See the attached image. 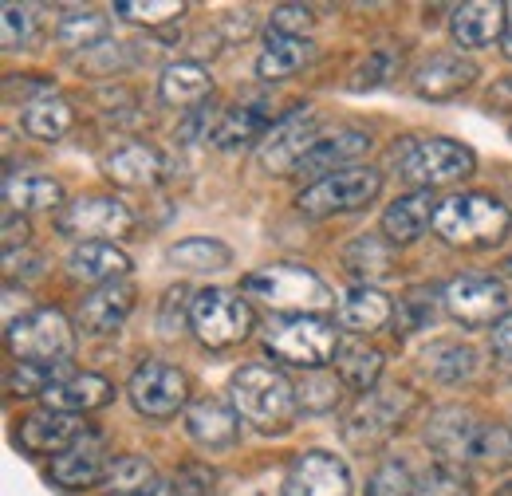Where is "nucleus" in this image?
<instances>
[{
  "label": "nucleus",
  "mask_w": 512,
  "mask_h": 496,
  "mask_svg": "<svg viewBox=\"0 0 512 496\" xmlns=\"http://www.w3.org/2000/svg\"><path fill=\"white\" fill-rule=\"evenodd\" d=\"M229 394H233V410L241 414V422H249L264 434L288 430L300 410V398H296V386L288 382V374L272 371L264 363L241 367L233 374Z\"/></svg>",
  "instance_id": "nucleus-1"
},
{
  "label": "nucleus",
  "mask_w": 512,
  "mask_h": 496,
  "mask_svg": "<svg viewBox=\"0 0 512 496\" xmlns=\"http://www.w3.org/2000/svg\"><path fill=\"white\" fill-rule=\"evenodd\" d=\"M512 225L509 205L493 193H457L438 205L434 233L453 248H489L497 245Z\"/></svg>",
  "instance_id": "nucleus-2"
},
{
  "label": "nucleus",
  "mask_w": 512,
  "mask_h": 496,
  "mask_svg": "<svg viewBox=\"0 0 512 496\" xmlns=\"http://www.w3.org/2000/svg\"><path fill=\"white\" fill-rule=\"evenodd\" d=\"M241 292L264 300L272 311H288V315H316V311L331 308L335 296L323 284L320 276L304 264H268L256 268L241 280Z\"/></svg>",
  "instance_id": "nucleus-3"
},
{
  "label": "nucleus",
  "mask_w": 512,
  "mask_h": 496,
  "mask_svg": "<svg viewBox=\"0 0 512 496\" xmlns=\"http://www.w3.org/2000/svg\"><path fill=\"white\" fill-rule=\"evenodd\" d=\"M264 351L280 363L320 371L323 363H331L339 355V331L331 319H320V315H288V319L268 323Z\"/></svg>",
  "instance_id": "nucleus-4"
},
{
  "label": "nucleus",
  "mask_w": 512,
  "mask_h": 496,
  "mask_svg": "<svg viewBox=\"0 0 512 496\" xmlns=\"http://www.w3.org/2000/svg\"><path fill=\"white\" fill-rule=\"evenodd\" d=\"M394 162H398V174L410 182L414 189H434L453 186V182H465L473 170H477V158L465 142H453V138H426V142H410L394 150Z\"/></svg>",
  "instance_id": "nucleus-5"
},
{
  "label": "nucleus",
  "mask_w": 512,
  "mask_h": 496,
  "mask_svg": "<svg viewBox=\"0 0 512 496\" xmlns=\"http://www.w3.org/2000/svg\"><path fill=\"white\" fill-rule=\"evenodd\" d=\"M8 351L16 363H67L71 359V323L64 311L56 308H36L24 311L16 323L4 327Z\"/></svg>",
  "instance_id": "nucleus-6"
},
{
  "label": "nucleus",
  "mask_w": 512,
  "mask_h": 496,
  "mask_svg": "<svg viewBox=\"0 0 512 496\" xmlns=\"http://www.w3.org/2000/svg\"><path fill=\"white\" fill-rule=\"evenodd\" d=\"M190 323L205 347L221 351V347L245 343V339L253 335V308H249V300H241V292H229V288H201V292L193 296Z\"/></svg>",
  "instance_id": "nucleus-7"
},
{
  "label": "nucleus",
  "mask_w": 512,
  "mask_h": 496,
  "mask_svg": "<svg viewBox=\"0 0 512 496\" xmlns=\"http://www.w3.org/2000/svg\"><path fill=\"white\" fill-rule=\"evenodd\" d=\"M383 193V174L371 166H351L339 170L331 178H323L316 186H308L300 193V213L304 217H335V213H359L367 209L375 197Z\"/></svg>",
  "instance_id": "nucleus-8"
},
{
  "label": "nucleus",
  "mask_w": 512,
  "mask_h": 496,
  "mask_svg": "<svg viewBox=\"0 0 512 496\" xmlns=\"http://www.w3.org/2000/svg\"><path fill=\"white\" fill-rule=\"evenodd\" d=\"M410 406H414V398L406 390H367L343 422V441L359 453L379 449L394 430H402Z\"/></svg>",
  "instance_id": "nucleus-9"
},
{
  "label": "nucleus",
  "mask_w": 512,
  "mask_h": 496,
  "mask_svg": "<svg viewBox=\"0 0 512 496\" xmlns=\"http://www.w3.org/2000/svg\"><path fill=\"white\" fill-rule=\"evenodd\" d=\"M442 304L461 327H489V323L497 327L509 315V288L493 276L465 272V276H453L446 284Z\"/></svg>",
  "instance_id": "nucleus-10"
},
{
  "label": "nucleus",
  "mask_w": 512,
  "mask_h": 496,
  "mask_svg": "<svg viewBox=\"0 0 512 496\" xmlns=\"http://www.w3.org/2000/svg\"><path fill=\"white\" fill-rule=\"evenodd\" d=\"M127 394L142 418H174L190 406V378L162 359H146L130 374Z\"/></svg>",
  "instance_id": "nucleus-11"
},
{
  "label": "nucleus",
  "mask_w": 512,
  "mask_h": 496,
  "mask_svg": "<svg viewBox=\"0 0 512 496\" xmlns=\"http://www.w3.org/2000/svg\"><path fill=\"white\" fill-rule=\"evenodd\" d=\"M56 229L64 237H75L79 245L87 241H107V237H127L134 229V217L119 197H103V193H91V197H79L60 209L56 217Z\"/></svg>",
  "instance_id": "nucleus-12"
},
{
  "label": "nucleus",
  "mask_w": 512,
  "mask_h": 496,
  "mask_svg": "<svg viewBox=\"0 0 512 496\" xmlns=\"http://www.w3.org/2000/svg\"><path fill=\"white\" fill-rule=\"evenodd\" d=\"M320 115L312 107H296L292 115H284L280 123L272 126V134L260 146V166L276 178H284L288 170H296L304 162V154L320 142Z\"/></svg>",
  "instance_id": "nucleus-13"
},
{
  "label": "nucleus",
  "mask_w": 512,
  "mask_h": 496,
  "mask_svg": "<svg viewBox=\"0 0 512 496\" xmlns=\"http://www.w3.org/2000/svg\"><path fill=\"white\" fill-rule=\"evenodd\" d=\"M485 426L473 410H461V406H446L430 418L426 426V445L442 457V465H473L477 461V445L485 437Z\"/></svg>",
  "instance_id": "nucleus-14"
},
{
  "label": "nucleus",
  "mask_w": 512,
  "mask_h": 496,
  "mask_svg": "<svg viewBox=\"0 0 512 496\" xmlns=\"http://www.w3.org/2000/svg\"><path fill=\"white\" fill-rule=\"evenodd\" d=\"M284 496H351V473L335 453L308 449L292 461Z\"/></svg>",
  "instance_id": "nucleus-15"
},
{
  "label": "nucleus",
  "mask_w": 512,
  "mask_h": 496,
  "mask_svg": "<svg viewBox=\"0 0 512 496\" xmlns=\"http://www.w3.org/2000/svg\"><path fill=\"white\" fill-rule=\"evenodd\" d=\"M111 461L115 457H107V441L103 437L83 434L71 449H64L52 461V481L64 485V489H91V485L107 481Z\"/></svg>",
  "instance_id": "nucleus-16"
},
{
  "label": "nucleus",
  "mask_w": 512,
  "mask_h": 496,
  "mask_svg": "<svg viewBox=\"0 0 512 496\" xmlns=\"http://www.w3.org/2000/svg\"><path fill=\"white\" fill-rule=\"evenodd\" d=\"M103 174L123 189H150L166 182V158L146 142H123L103 154Z\"/></svg>",
  "instance_id": "nucleus-17"
},
{
  "label": "nucleus",
  "mask_w": 512,
  "mask_h": 496,
  "mask_svg": "<svg viewBox=\"0 0 512 496\" xmlns=\"http://www.w3.org/2000/svg\"><path fill=\"white\" fill-rule=\"evenodd\" d=\"M363 154H371V134L367 130H335L331 138H320L308 154H304V162L296 166V174H304V178H331V174H339V170H351Z\"/></svg>",
  "instance_id": "nucleus-18"
},
{
  "label": "nucleus",
  "mask_w": 512,
  "mask_h": 496,
  "mask_svg": "<svg viewBox=\"0 0 512 496\" xmlns=\"http://www.w3.org/2000/svg\"><path fill=\"white\" fill-rule=\"evenodd\" d=\"M182 426L201 449H229L241 434V414L229 410L221 398H193L182 414Z\"/></svg>",
  "instance_id": "nucleus-19"
},
{
  "label": "nucleus",
  "mask_w": 512,
  "mask_h": 496,
  "mask_svg": "<svg viewBox=\"0 0 512 496\" xmlns=\"http://www.w3.org/2000/svg\"><path fill=\"white\" fill-rule=\"evenodd\" d=\"M134 284L130 280H115V284H103V288H95L91 296H83V304H79V327L87 331V335H115L123 323H127V315L134 311Z\"/></svg>",
  "instance_id": "nucleus-20"
},
{
  "label": "nucleus",
  "mask_w": 512,
  "mask_h": 496,
  "mask_svg": "<svg viewBox=\"0 0 512 496\" xmlns=\"http://www.w3.org/2000/svg\"><path fill=\"white\" fill-rule=\"evenodd\" d=\"M509 4L501 0H473V4H461L453 8L449 16V32L461 48H489L493 40L501 44L505 36V24H509Z\"/></svg>",
  "instance_id": "nucleus-21"
},
{
  "label": "nucleus",
  "mask_w": 512,
  "mask_h": 496,
  "mask_svg": "<svg viewBox=\"0 0 512 496\" xmlns=\"http://www.w3.org/2000/svg\"><path fill=\"white\" fill-rule=\"evenodd\" d=\"M130 272V256L123 248H115L111 241H87V245H75L67 252V276L79 280V284H115V280H127Z\"/></svg>",
  "instance_id": "nucleus-22"
},
{
  "label": "nucleus",
  "mask_w": 512,
  "mask_h": 496,
  "mask_svg": "<svg viewBox=\"0 0 512 496\" xmlns=\"http://www.w3.org/2000/svg\"><path fill=\"white\" fill-rule=\"evenodd\" d=\"M87 434L83 430V422H79V414H60V410H40V414H28L24 422H20V445L28 449V453H64L71 449L79 437Z\"/></svg>",
  "instance_id": "nucleus-23"
},
{
  "label": "nucleus",
  "mask_w": 512,
  "mask_h": 496,
  "mask_svg": "<svg viewBox=\"0 0 512 496\" xmlns=\"http://www.w3.org/2000/svg\"><path fill=\"white\" fill-rule=\"evenodd\" d=\"M438 205H442V201H434L430 189H414V193L390 201V209L383 213L386 241H390V245H410V241H418V237L434 225Z\"/></svg>",
  "instance_id": "nucleus-24"
},
{
  "label": "nucleus",
  "mask_w": 512,
  "mask_h": 496,
  "mask_svg": "<svg viewBox=\"0 0 512 496\" xmlns=\"http://www.w3.org/2000/svg\"><path fill=\"white\" fill-rule=\"evenodd\" d=\"M477 79V63L465 60V56H434L414 71V95L430 99V103H442L461 95L465 87H473Z\"/></svg>",
  "instance_id": "nucleus-25"
},
{
  "label": "nucleus",
  "mask_w": 512,
  "mask_h": 496,
  "mask_svg": "<svg viewBox=\"0 0 512 496\" xmlns=\"http://www.w3.org/2000/svg\"><path fill=\"white\" fill-rule=\"evenodd\" d=\"M115 398V386L99 374H67L64 382H56L44 394V410H60V414H87L99 410Z\"/></svg>",
  "instance_id": "nucleus-26"
},
{
  "label": "nucleus",
  "mask_w": 512,
  "mask_h": 496,
  "mask_svg": "<svg viewBox=\"0 0 512 496\" xmlns=\"http://www.w3.org/2000/svg\"><path fill=\"white\" fill-rule=\"evenodd\" d=\"M335 319H339V327H347V331H355V335H371V331H379V327H386V323L394 319V304H390V296H383L379 288L355 284V288L339 300Z\"/></svg>",
  "instance_id": "nucleus-27"
},
{
  "label": "nucleus",
  "mask_w": 512,
  "mask_h": 496,
  "mask_svg": "<svg viewBox=\"0 0 512 496\" xmlns=\"http://www.w3.org/2000/svg\"><path fill=\"white\" fill-rule=\"evenodd\" d=\"M272 119L264 115V107H229L217 115V126H213V146L217 150H241V146H256L272 134Z\"/></svg>",
  "instance_id": "nucleus-28"
},
{
  "label": "nucleus",
  "mask_w": 512,
  "mask_h": 496,
  "mask_svg": "<svg viewBox=\"0 0 512 496\" xmlns=\"http://www.w3.org/2000/svg\"><path fill=\"white\" fill-rule=\"evenodd\" d=\"M158 95L162 103L170 107H201L209 95H213V79L201 63L178 60L170 67H162V79H158Z\"/></svg>",
  "instance_id": "nucleus-29"
},
{
  "label": "nucleus",
  "mask_w": 512,
  "mask_h": 496,
  "mask_svg": "<svg viewBox=\"0 0 512 496\" xmlns=\"http://www.w3.org/2000/svg\"><path fill=\"white\" fill-rule=\"evenodd\" d=\"M64 201V186L48 174H8L4 178V205L8 213H44Z\"/></svg>",
  "instance_id": "nucleus-30"
},
{
  "label": "nucleus",
  "mask_w": 512,
  "mask_h": 496,
  "mask_svg": "<svg viewBox=\"0 0 512 496\" xmlns=\"http://www.w3.org/2000/svg\"><path fill=\"white\" fill-rule=\"evenodd\" d=\"M343 268L359 280V284H375V280H386L394 272V245L386 237H375V233H363L355 237L351 245L343 248Z\"/></svg>",
  "instance_id": "nucleus-31"
},
{
  "label": "nucleus",
  "mask_w": 512,
  "mask_h": 496,
  "mask_svg": "<svg viewBox=\"0 0 512 496\" xmlns=\"http://www.w3.org/2000/svg\"><path fill=\"white\" fill-rule=\"evenodd\" d=\"M316 60V44L312 40H296V36H276V32H268V44H264V52H260V60H256V75L260 79H288V75H296L300 67H308V63Z\"/></svg>",
  "instance_id": "nucleus-32"
},
{
  "label": "nucleus",
  "mask_w": 512,
  "mask_h": 496,
  "mask_svg": "<svg viewBox=\"0 0 512 496\" xmlns=\"http://www.w3.org/2000/svg\"><path fill=\"white\" fill-rule=\"evenodd\" d=\"M71 123H75V111H71V103L60 99L56 91H52V95H36V99L24 107V115H20L24 134L44 138V142L64 138L67 130H71Z\"/></svg>",
  "instance_id": "nucleus-33"
},
{
  "label": "nucleus",
  "mask_w": 512,
  "mask_h": 496,
  "mask_svg": "<svg viewBox=\"0 0 512 496\" xmlns=\"http://www.w3.org/2000/svg\"><path fill=\"white\" fill-rule=\"evenodd\" d=\"M422 367L430 378L438 382H461L477 371V355L469 343H457V339H442V343H430L422 351Z\"/></svg>",
  "instance_id": "nucleus-34"
},
{
  "label": "nucleus",
  "mask_w": 512,
  "mask_h": 496,
  "mask_svg": "<svg viewBox=\"0 0 512 496\" xmlns=\"http://www.w3.org/2000/svg\"><path fill=\"white\" fill-rule=\"evenodd\" d=\"M170 264H178L182 272H225L233 264V248L213 237H190L170 248Z\"/></svg>",
  "instance_id": "nucleus-35"
},
{
  "label": "nucleus",
  "mask_w": 512,
  "mask_h": 496,
  "mask_svg": "<svg viewBox=\"0 0 512 496\" xmlns=\"http://www.w3.org/2000/svg\"><path fill=\"white\" fill-rule=\"evenodd\" d=\"M56 40L64 44L67 52H95L103 44H111V20L99 12H71L60 20Z\"/></svg>",
  "instance_id": "nucleus-36"
},
{
  "label": "nucleus",
  "mask_w": 512,
  "mask_h": 496,
  "mask_svg": "<svg viewBox=\"0 0 512 496\" xmlns=\"http://www.w3.org/2000/svg\"><path fill=\"white\" fill-rule=\"evenodd\" d=\"M339 378L351 390H363V394L375 390V382L383 378V355L375 347H363V343L339 347Z\"/></svg>",
  "instance_id": "nucleus-37"
},
{
  "label": "nucleus",
  "mask_w": 512,
  "mask_h": 496,
  "mask_svg": "<svg viewBox=\"0 0 512 496\" xmlns=\"http://www.w3.org/2000/svg\"><path fill=\"white\" fill-rule=\"evenodd\" d=\"M64 378L67 363H16L8 371V394H16V398H44Z\"/></svg>",
  "instance_id": "nucleus-38"
},
{
  "label": "nucleus",
  "mask_w": 512,
  "mask_h": 496,
  "mask_svg": "<svg viewBox=\"0 0 512 496\" xmlns=\"http://www.w3.org/2000/svg\"><path fill=\"white\" fill-rule=\"evenodd\" d=\"M296 398H300V410H308V414H327V410H335L339 398H343V378L323 374V371H308L296 382Z\"/></svg>",
  "instance_id": "nucleus-39"
},
{
  "label": "nucleus",
  "mask_w": 512,
  "mask_h": 496,
  "mask_svg": "<svg viewBox=\"0 0 512 496\" xmlns=\"http://www.w3.org/2000/svg\"><path fill=\"white\" fill-rule=\"evenodd\" d=\"M115 12L130 20V24H146V28H158V24H170L186 12L182 0H119Z\"/></svg>",
  "instance_id": "nucleus-40"
},
{
  "label": "nucleus",
  "mask_w": 512,
  "mask_h": 496,
  "mask_svg": "<svg viewBox=\"0 0 512 496\" xmlns=\"http://www.w3.org/2000/svg\"><path fill=\"white\" fill-rule=\"evenodd\" d=\"M158 473H154V465L146 461V457H134V453H127V457H115L111 461V473H107V493H127V489H142L146 481H154Z\"/></svg>",
  "instance_id": "nucleus-41"
},
{
  "label": "nucleus",
  "mask_w": 512,
  "mask_h": 496,
  "mask_svg": "<svg viewBox=\"0 0 512 496\" xmlns=\"http://www.w3.org/2000/svg\"><path fill=\"white\" fill-rule=\"evenodd\" d=\"M394 67H402V56H394L390 48H379V52H371L367 60L351 71L347 87H351V91H371V87H383L386 79L394 75Z\"/></svg>",
  "instance_id": "nucleus-42"
},
{
  "label": "nucleus",
  "mask_w": 512,
  "mask_h": 496,
  "mask_svg": "<svg viewBox=\"0 0 512 496\" xmlns=\"http://www.w3.org/2000/svg\"><path fill=\"white\" fill-rule=\"evenodd\" d=\"M367 496H418V481L402 461H383L367 485Z\"/></svg>",
  "instance_id": "nucleus-43"
},
{
  "label": "nucleus",
  "mask_w": 512,
  "mask_h": 496,
  "mask_svg": "<svg viewBox=\"0 0 512 496\" xmlns=\"http://www.w3.org/2000/svg\"><path fill=\"white\" fill-rule=\"evenodd\" d=\"M312 24H316L312 8H304V4H280V8L272 12V20H268V32H276V36H296V40H308Z\"/></svg>",
  "instance_id": "nucleus-44"
},
{
  "label": "nucleus",
  "mask_w": 512,
  "mask_h": 496,
  "mask_svg": "<svg viewBox=\"0 0 512 496\" xmlns=\"http://www.w3.org/2000/svg\"><path fill=\"white\" fill-rule=\"evenodd\" d=\"M32 28H36V16H32V8H24V4H4V52H20V48H28V40H32Z\"/></svg>",
  "instance_id": "nucleus-45"
},
{
  "label": "nucleus",
  "mask_w": 512,
  "mask_h": 496,
  "mask_svg": "<svg viewBox=\"0 0 512 496\" xmlns=\"http://www.w3.org/2000/svg\"><path fill=\"white\" fill-rule=\"evenodd\" d=\"M418 496H473V489H469V481L453 465H434L418 481Z\"/></svg>",
  "instance_id": "nucleus-46"
},
{
  "label": "nucleus",
  "mask_w": 512,
  "mask_h": 496,
  "mask_svg": "<svg viewBox=\"0 0 512 496\" xmlns=\"http://www.w3.org/2000/svg\"><path fill=\"white\" fill-rule=\"evenodd\" d=\"M193 311V300L186 288H170L166 292V300H162V315H158V331L162 335H174L178 327H182V315Z\"/></svg>",
  "instance_id": "nucleus-47"
},
{
  "label": "nucleus",
  "mask_w": 512,
  "mask_h": 496,
  "mask_svg": "<svg viewBox=\"0 0 512 496\" xmlns=\"http://www.w3.org/2000/svg\"><path fill=\"white\" fill-rule=\"evenodd\" d=\"M28 221L20 213H4V252H16V245H28Z\"/></svg>",
  "instance_id": "nucleus-48"
},
{
  "label": "nucleus",
  "mask_w": 512,
  "mask_h": 496,
  "mask_svg": "<svg viewBox=\"0 0 512 496\" xmlns=\"http://www.w3.org/2000/svg\"><path fill=\"white\" fill-rule=\"evenodd\" d=\"M174 481H178L182 496H205L209 485H213V473H205V469H186V473H178Z\"/></svg>",
  "instance_id": "nucleus-49"
},
{
  "label": "nucleus",
  "mask_w": 512,
  "mask_h": 496,
  "mask_svg": "<svg viewBox=\"0 0 512 496\" xmlns=\"http://www.w3.org/2000/svg\"><path fill=\"white\" fill-rule=\"evenodd\" d=\"M493 355L501 363H512V311L493 327Z\"/></svg>",
  "instance_id": "nucleus-50"
},
{
  "label": "nucleus",
  "mask_w": 512,
  "mask_h": 496,
  "mask_svg": "<svg viewBox=\"0 0 512 496\" xmlns=\"http://www.w3.org/2000/svg\"><path fill=\"white\" fill-rule=\"evenodd\" d=\"M107 496H182V489H178V481L154 477V481H146L142 489H127V493H107Z\"/></svg>",
  "instance_id": "nucleus-51"
},
{
  "label": "nucleus",
  "mask_w": 512,
  "mask_h": 496,
  "mask_svg": "<svg viewBox=\"0 0 512 496\" xmlns=\"http://www.w3.org/2000/svg\"><path fill=\"white\" fill-rule=\"evenodd\" d=\"M509 12H512V4H509ZM501 56L512 60V16H509V24H505V36H501Z\"/></svg>",
  "instance_id": "nucleus-52"
},
{
  "label": "nucleus",
  "mask_w": 512,
  "mask_h": 496,
  "mask_svg": "<svg viewBox=\"0 0 512 496\" xmlns=\"http://www.w3.org/2000/svg\"><path fill=\"white\" fill-rule=\"evenodd\" d=\"M501 268H505V272H509V276H512V256H509V260H505V264H501Z\"/></svg>",
  "instance_id": "nucleus-53"
}]
</instances>
